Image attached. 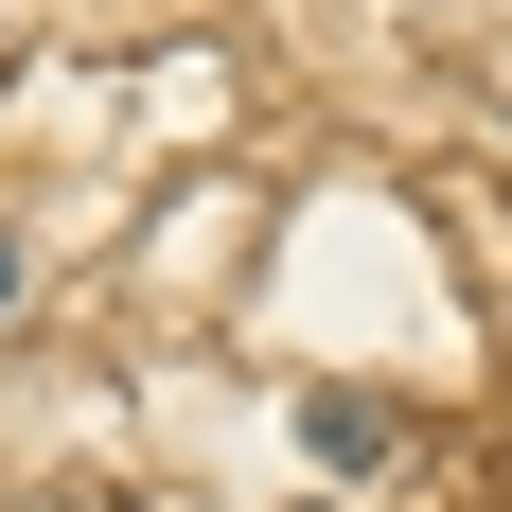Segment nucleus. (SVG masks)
<instances>
[{"mask_svg": "<svg viewBox=\"0 0 512 512\" xmlns=\"http://www.w3.org/2000/svg\"><path fill=\"white\" fill-rule=\"evenodd\" d=\"M0 301H18V248H0Z\"/></svg>", "mask_w": 512, "mask_h": 512, "instance_id": "nucleus-2", "label": "nucleus"}, {"mask_svg": "<svg viewBox=\"0 0 512 512\" xmlns=\"http://www.w3.org/2000/svg\"><path fill=\"white\" fill-rule=\"evenodd\" d=\"M301 442H318V460H389V407H354V389H318V407H301Z\"/></svg>", "mask_w": 512, "mask_h": 512, "instance_id": "nucleus-1", "label": "nucleus"}]
</instances>
